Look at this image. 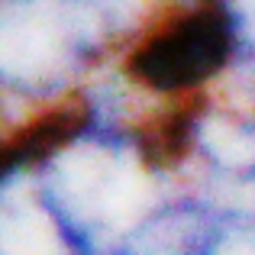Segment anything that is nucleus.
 Returning <instances> with one entry per match:
<instances>
[{
	"mask_svg": "<svg viewBox=\"0 0 255 255\" xmlns=\"http://www.w3.org/2000/svg\"><path fill=\"white\" fill-rule=\"evenodd\" d=\"M230 42L233 32L226 10L217 3H200L149 32L129 55L126 75L155 91H187L223 68Z\"/></svg>",
	"mask_w": 255,
	"mask_h": 255,
	"instance_id": "obj_1",
	"label": "nucleus"
},
{
	"mask_svg": "<svg viewBox=\"0 0 255 255\" xmlns=\"http://www.w3.org/2000/svg\"><path fill=\"white\" fill-rule=\"evenodd\" d=\"M220 233L200 220L145 217L110 255H217Z\"/></svg>",
	"mask_w": 255,
	"mask_h": 255,
	"instance_id": "obj_2",
	"label": "nucleus"
}]
</instances>
